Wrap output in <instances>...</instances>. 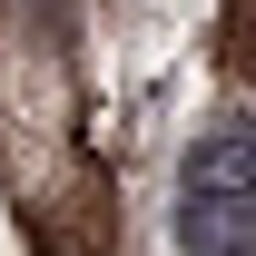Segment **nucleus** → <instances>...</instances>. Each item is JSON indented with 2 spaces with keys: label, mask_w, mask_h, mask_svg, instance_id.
Listing matches in <instances>:
<instances>
[{
  "label": "nucleus",
  "mask_w": 256,
  "mask_h": 256,
  "mask_svg": "<svg viewBox=\"0 0 256 256\" xmlns=\"http://www.w3.org/2000/svg\"><path fill=\"white\" fill-rule=\"evenodd\" d=\"M168 236L178 256H256V118H217L178 158Z\"/></svg>",
  "instance_id": "obj_1"
}]
</instances>
